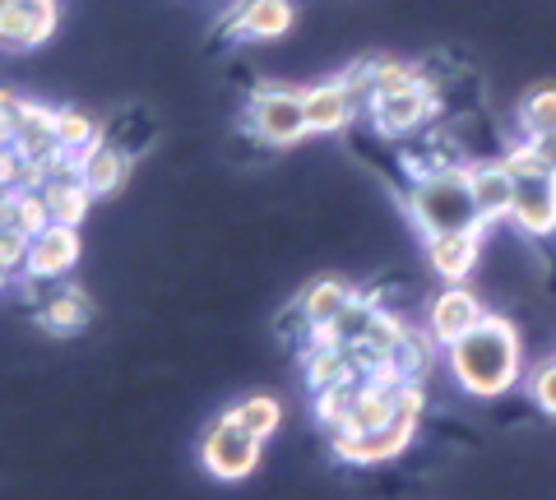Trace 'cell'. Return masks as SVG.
Wrapping results in <instances>:
<instances>
[{
  "label": "cell",
  "instance_id": "1",
  "mask_svg": "<svg viewBox=\"0 0 556 500\" xmlns=\"http://www.w3.org/2000/svg\"><path fill=\"white\" fill-rule=\"evenodd\" d=\"M445 361L464 394H473V399H501L525 375V343H519V330L506 316L486 310L478 330H468L459 343H450Z\"/></svg>",
  "mask_w": 556,
  "mask_h": 500
},
{
  "label": "cell",
  "instance_id": "2",
  "mask_svg": "<svg viewBox=\"0 0 556 500\" xmlns=\"http://www.w3.org/2000/svg\"><path fill=\"white\" fill-rule=\"evenodd\" d=\"M408 218L422 236H441V232H473L478 228V200L468 191V163L455 167H437L427 177H413L408 185Z\"/></svg>",
  "mask_w": 556,
  "mask_h": 500
},
{
  "label": "cell",
  "instance_id": "3",
  "mask_svg": "<svg viewBox=\"0 0 556 500\" xmlns=\"http://www.w3.org/2000/svg\"><path fill=\"white\" fill-rule=\"evenodd\" d=\"M260 450H265V440H260L255 431L241 426V418L228 408L218 422H208L204 440H200V463H204L208 477H218V482H241V477L255 473Z\"/></svg>",
  "mask_w": 556,
  "mask_h": 500
},
{
  "label": "cell",
  "instance_id": "4",
  "mask_svg": "<svg viewBox=\"0 0 556 500\" xmlns=\"http://www.w3.org/2000/svg\"><path fill=\"white\" fill-rule=\"evenodd\" d=\"M247 130L269 149H292L306 140V102L298 89H278V84H260L247 102Z\"/></svg>",
  "mask_w": 556,
  "mask_h": 500
},
{
  "label": "cell",
  "instance_id": "5",
  "mask_svg": "<svg viewBox=\"0 0 556 500\" xmlns=\"http://www.w3.org/2000/svg\"><path fill=\"white\" fill-rule=\"evenodd\" d=\"M413 436H417V422L394 418V422L376 426V431H329V450H334V459H343V463L371 469V463L399 459L413 445Z\"/></svg>",
  "mask_w": 556,
  "mask_h": 500
},
{
  "label": "cell",
  "instance_id": "6",
  "mask_svg": "<svg viewBox=\"0 0 556 500\" xmlns=\"http://www.w3.org/2000/svg\"><path fill=\"white\" fill-rule=\"evenodd\" d=\"M367 112H371V126L380 134H390V140H404V134H417V130H427L431 120H437L441 102H437V89H431V84H417V89H408V93L371 98Z\"/></svg>",
  "mask_w": 556,
  "mask_h": 500
},
{
  "label": "cell",
  "instance_id": "7",
  "mask_svg": "<svg viewBox=\"0 0 556 500\" xmlns=\"http://www.w3.org/2000/svg\"><path fill=\"white\" fill-rule=\"evenodd\" d=\"M61 24L56 0H0V51L42 47Z\"/></svg>",
  "mask_w": 556,
  "mask_h": 500
},
{
  "label": "cell",
  "instance_id": "8",
  "mask_svg": "<svg viewBox=\"0 0 556 500\" xmlns=\"http://www.w3.org/2000/svg\"><path fill=\"white\" fill-rule=\"evenodd\" d=\"M486 316V306L478 292H468L464 283H445V292H437L431 297V310H427V330L437 334L441 348H450V343H459L468 330H478Z\"/></svg>",
  "mask_w": 556,
  "mask_h": 500
},
{
  "label": "cell",
  "instance_id": "9",
  "mask_svg": "<svg viewBox=\"0 0 556 500\" xmlns=\"http://www.w3.org/2000/svg\"><path fill=\"white\" fill-rule=\"evenodd\" d=\"M292 20H298L292 0H241L237 10H228L223 33L232 42H274L292 28Z\"/></svg>",
  "mask_w": 556,
  "mask_h": 500
},
{
  "label": "cell",
  "instance_id": "10",
  "mask_svg": "<svg viewBox=\"0 0 556 500\" xmlns=\"http://www.w3.org/2000/svg\"><path fill=\"white\" fill-rule=\"evenodd\" d=\"M79 255H84L79 228H65V222H51L47 232H38V236H33L24 273H28L33 283H51V279H65V273L79 265Z\"/></svg>",
  "mask_w": 556,
  "mask_h": 500
},
{
  "label": "cell",
  "instance_id": "11",
  "mask_svg": "<svg viewBox=\"0 0 556 500\" xmlns=\"http://www.w3.org/2000/svg\"><path fill=\"white\" fill-rule=\"evenodd\" d=\"M482 260V236L478 232H441L427 236V265L441 283H468Z\"/></svg>",
  "mask_w": 556,
  "mask_h": 500
},
{
  "label": "cell",
  "instance_id": "12",
  "mask_svg": "<svg viewBox=\"0 0 556 500\" xmlns=\"http://www.w3.org/2000/svg\"><path fill=\"white\" fill-rule=\"evenodd\" d=\"M302 102H306V130L311 134H339L348 120L362 112L343 79H325L316 89H302Z\"/></svg>",
  "mask_w": 556,
  "mask_h": 500
},
{
  "label": "cell",
  "instance_id": "13",
  "mask_svg": "<svg viewBox=\"0 0 556 500\" xmlns=\"http://www.w3.org/2000/svg\"><path fill=\"white\" fill-rule=\"evenodd\" d=\"M510 222L525 236L543 241V236H556V177H543V181H525L515 191V204H510Z\"/></svg>",
  "mask_w": 556,
  "mask_h": 500
},
{
  "label": "cell",
  "instance_id": "14",
  "mask_svg": "<svg viewBox=\"0 0 556 500\" xmlns=\"http://www.w3.org/2000/svg\"><path fill=\"white\" fill-rule=\"evenodd\" d=\"M468 191H473L478 209L486 218H510V204H515V191L519 181L506 171V163L501 158H486V163H468Z\"/></svg>",
  "mask_w": 556,
  "mask_h": 500
},
{
  "label": "cell",
  "instance_id": "15",
  "mask_svg": "<svg viewBox=\"0 0 556 500\" xmlns=\"http://www.w3.org/2000/svg\"><path fill=\"white\" fill-rule=\"evenodd\" d=\"M42 200H47V214L51 222H65V228H79L89 218V204H93V191L84 185V177L75 171H56V177L42 181Z\"/></svg>",
  "mask_w": 556,
  "mask_h": 500
},
{
  "label": "cell",
  "instance_id": "16",
  "mask_svg": "<svg viewBox=\"0 0 556 500\" xmlns=\"http://www.w3.org/2000/svg\"><path fill=\"white\" fill-rule=\"evenodd\" d=\"M79 177H84V185L93 191V200H108V195H116L121 185H126V177H130V153H121V149H112L108 140H102L89 158L79 163Z\"/></svg>",
  "mask_w": 556,
  "mask_h": 500
},
{
  "label": "cell",
  "instance_id": "17",
  "mask_svg": "<svg viewBox=\"0 0 556 500\" xmlns=\"http://www.w3.org/2000/svg\"><path fill=\"white\" fill-rule=\"evenodd\" d=\"M353 297H357L353 283H343V279H320V283H311V287L302 292L298 316L306 320V330H311V324H329V320L343 316Z\"/></svg>",
  "mask_w": 556,
  "mask_h": 500
},
{
  "label": "cell",
  "instance_id": "18",
  "mask_svg": "<svg viewBox=\"0 0 556 500\" xmlns=\"http://www.w3.org/2000/svg\"><path fill=\"white\" fill-rule=\"evenodd\" d=\"M0 228H5V232H24V236L47 232L51 214H47L42 191H0Z\"/></svg>",
  "mask_w": 556,
  "mask_h": 500
},
{
  "label": "cell",
  "instance_id": "19",
  "mask_svg": "<svg viewBox=\"0 0 556 500\" xmlns=\"http://www.w3.org/2000/svg\"><path fill=\"white\" fill-rule=\"evenodd\" d=\"M89 316H93V302L84 297V292H61V297H47L42 302V310H38V324L42 330H51V334H79L84 324H89Z\"/></svg>",
  "mask_w": 556,
  "mask_h": 500
},
{
  "label": "cell",
  "instance_id": "20",
  "mask_svg": "<svg viewBox=\"0 0 556 500\" xmlns=\"http://www.w3.org/2000/svg\"><path fill=\"white\" fill-rule=\"evenodd\" d=\"M362 367H357V357L353 348H329V352H306V385L311 389H329V385H348V381H357Z\"/></svg>",
  "mask_w": 556,
  "mask_h": 500
},
{
  "label": "cell",
  "instance_id": "21",
  "mask_svg": "<svg viewBox=\"0 0 556 500\" xmlns=\"http://www.w3.org/2000/svg\"><path fill=\"white\" fill-rule=\"evenodd\" d=\"M56 134H61L65 153H75V163H84L102 144V126L89 112H79V107H61L56 112Z\"/></svg>",
  "mask_w": 556,
  "mask_h": 500
},
{
  "label": "cell",
  "instance_id": "22",
  "mask_svg": "<svg viewBox=\"0 0 556 500\" xmlns=\"http://www.w3.org/2000/svg\"><path fill=\"white\" fill-rule=\"evenodd\" d=\"M515 126L525 140L556 130V84H543V89L525 93V102H519V112H515Z\"/></svg>",
  "mask_w": 556,
  "mask_h": 500
},
{
  "label": "cell",
  "instance_id": "23",
  "mask_svg": "<svg viewBox=\"0 0 556 500\" xmlns=\"http://www.w3.org/2000/svg\"><path fill=\"white\" fill-rule=\"evenodd\" d=\"M357 394H362V375L357 381H348V385H329L316 394V422L325 431H343L348 418H353V403H357Z\"/></svg>",
  "mask_w": 556,
  "mask_h": 500
},
{
  "label": "cell",
  "instance_id": "24",
  "mask_svg": "<svg viewBox=\"0 0 556 500\" xmlns=\"http://www.w3.org/2000/svg\"><path fill=\"white\" fill-rule=\"evenodd\" d=\"M42 167H33L14 144H0V191H42Z\"/></svg>",
  "mask_w": 556,
  "mask_h": 500
},
{
  "label": "cell",
  "instance_id": "25",
  "mask_svg": "<svg viewBox=\"0 0 556 500\" xmlns=\"http://www.w3.org/2000/svg\"><path fill=\"white\" fill-rule=\"evenodd\" d=\"M417 84H427L422 70L408 61H371V98H390V93H408Z\"/></svg>",
  "mask_w": 556,
  "mask_h": 500
},
{
  "label": "cell",
  "instance_id": "26",
  "mask_svg": "<svg viewBox=\"0 0 556 500\" xmlns=\"http://www.w3.org/2000/svg\"><path fill=\"white\" fill-rule=\"evenodd\" d=\"M437 357H441V343H437V334H422V330H413V324H408V338H404V348H399V371H404V375H413V381H417V375H422V371H431V367H437Z\"/></svg>",
  "mask_w": 556,
  "mask_h": 500
},
{
  "label": "cell",
  "instance_id": "27",
  "mask_svg": "<svg viewBox=\"0 0 556 500\" xmlns=\"http://www.w3.org/2000/svg\"><path fill=\"white\" fill-rule=\"evenodd\" d=\"M232 412L241 418V426H247V431H255L260 440H274L278 422H283V403H278V399H269V394H251V399H247V403H237Z\"/></svg>",
  "mask_w": 556,
  "mask_h": 500
},
{
  "label": "cell",
  "instance_id": "28",
  "mask_svg": "<svg viewBox=\"0 0 556 500\" xmlns=\"http://www.w3.org/2000/svg\"><path fill=\"white\" fill-rule=\"evenodd\" d=\"M501 163H506V171H510V177H515L519 185H525V181H543V177H552V171L543 167V158L533 153V144L525 140V134H519V140H515L506 153H501Z\"/></svg>",
  "mask_w": 556,
  "mask_h": 500
},
{
  "label": "cell",
  "instance_id": "29",
  "mask_svg": "<svg viewBox=\"0 0 556 500\" xmlns=\"http://www.w3.org/2000/svg\"><path fill=\"white\" fill-rule=\"evenodd\" d=\"M427 408V389L413 381V375H404V381H394V418H408L417 422Z\"/></svg>",
  "mask_w": 556,
  "mask_h": 500
},
{
  "label": "cell",
  "instance_id": "30",
  "mask_svg": "<svg viewBox=\"0 0 556 500\" xmlns=\"http://www.w3.org/2000/svg\"><path fill=\"white\" fill-rule=\"evenodd\" d=\"M28 246H33V236L0 228V273H5V279H14V269L28 265Z\"/></svg>",
  "mask_w": 556,
  "mask_h": 500
},
{
  "label": "cell",
  "instance_id": "31",
  "mask_svg": "<svg viewBox=\"0 0 556 500\" xmlns=\"http://www.w3.org/2000/svg\"><path fill=\"white\" fill-rule=\"evenodd\" d=\"M529 394H533V403L547 412V418H556V357L543 361V367L533 371V381H529Z\"/></svg>",
  "mask_w": 556,
  "mask_h": 500
},
{
  "label": "cell",
  "instance_id": "32",
  "mask_svg": "<svg viewBox=\"0 0 556 500\" xmlns=\"http://www.w3.org/2000/svg\"><path fill=\"white\" fill-rule=\"evenodd\" d=\"M24 98L14 89H0V144H14V120H20Z\"/></svg>",
  "mask_w": 556,
  "mask_h": 500
},
{
  "label": "cell",
  "instance_id": "33",
  "mask_svg": "<svg viewBox=\"0 0 556 500\" xmlns=\"http://www.w3.org/2000/svg\"><path fill=\"white\" fill-rule=\"evenodd\" d=\"M533 153H538V158H543V167L552 171V177H556V130H547V134H533Z\"/></svg>",
  "mask_w": 556,
  "mask_h": 500
},
{
  "label": "cell",
  "instance_id": "34",
  "mask_svg": "<svg viewBox=\"0 0 556 500\" xmlns=\"http://www.w3.org/2000/svg\"><path fill=\"white\" fill-rule=\"evenodd\" d=\"M5 283H10V279H5V273H0V287H5Z\"/></svg>",
  "mask_w": 556,
  "mask_h": 500
}]
</instances>
